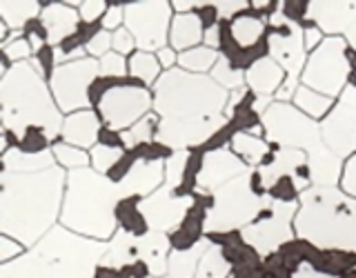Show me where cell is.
<instances>
[{
  "mask_svg": "<svg viewBox=\"0 0 356 278\" xmlns=\"http://www.w3.org/2000/svg\"><path fill=\"white\" fill-rule=\"evenodd\" d=\"M345 47L348 42L341 36H330L323 40L307 58L305 70L300 74V85L330 98L343 94L350 78V60Z\"/></svg>",
  "mask_w": 356,
  "mask_h": 278,
  "instance_id": "9",
  "label": "cell"
},
{
  "mask_svg": "<svg viewBox=\"0 0 356 278\" xmlns=\"http://www.w3.org/2000/svg\"><path fill=\"white\" fill-rule=\"evenodd\" d=\"M270 194H256L252 189V172L234 178L214 192V203L203 220L205 234H225L254 225L265 209H272Z\"/></svg>",
  "mask_w": 356,
  "mask_h": 278,
  "instance_id": "8",
  "label": "cell"
},
{
  "mask_svg": "<svg viewBox=\"0 0 356 278\" xmlns=\"http://www.w3.org/2000/svg\"><path fill=\"white\" fill-rule=\"evenodd\" d=\"M54 156H56V161H58L63 167H67L70 172L85 170V167L89 165L87 152L72 147V145H67V142H56L54 145Z\"/></svg>",
  "mask_w": 356,
  "mask_h": 278,
  "instance_id": "36",
  "label": "cell"
},
{
  "mask_svg": "<svg viewBox=\"0 0 356 278\" xmlns=\"http://www.w3.org/2000/svg\"><path fill=\"white\" fill-rule=\"evenodd\" d=\"M341 103L356 109V83H354V85H348V87L343 89V94H341Z\"/></svg>",
  "mask_w": 356,
  "mask_h": 278,
  "instance_id": "53",
  "label": "cell"
},
{
  "mask_svg": "<svg viewBox=\"0 0 356 278\" xmlns=\"http://www.w3.org/2000/svg\"><path fill=\"white\" fill-rule=\"evenodd\" d=\"M283 78H285L283 67L272 58L254 60L250 70L245 72V83L259 96H272L276 89H281Z\"/></svg>",
  "mask_w": 356,
  "mask_h": 278,
  "instance_id": "23",
  "label": "cell"
},
{
  "mask_svg": "<svg viewBox=\"0 0 356 278\" xmlns=\"http://www.w3.org/2000/svg\"><path fill=\"white\" fill-rule=\"evenodd\" d=\"M227 89L205 74H189L181 67L161 74L154 85V109L159 114L156 142L174 152L203 145L225 127Z\"/></svg>",
  "mask_w": 356,
  "mask_h": 278,
  "instance_id": "1",
  "label": "cell"
},
{
  "mask_svg": "<svg viewBox=\"0 0 356 278\" xmlns=\"http://www.w3.org/2000/svg\"><path fill=\"white\" fill-rule=\"evenodd\" d=\"M245 96V89H238V92H234V96H229V103H227V111H232L234 107H236L241 100Z\"/></svg>",
  "mask_w": 356,
  "mask_h": 278,
  "instance_id": "56",
  "label": "cell"
},
{
  "mask_svg": "<svg viewBox=\"0 0 356 278\" xmlns=\"http://www.w3.org/2000/svg\"><path fill=\"white\" fill-rule=\"evenodd\" d=\"M229 270H232V265L227 263L225 254H222V247L211 243L207 252L203 254V259H200L196 278H227Z\"/></svg>",
  "mask_w": 356,
  "mask_h": 278,
  "instance_id": "31",
  "label": "cell"
},
{
  "mask_svg": "<svg viewBox=\"0 0 356 278\" xmlns=\"http://www.w3.org/2000/svg\"><path fill=\"white\" fill-rule=\"evenodd\" d=\"M285 33H272L267 38L270 44V58L276 60L283 67V72H287V81L298 83L300 74H303V65H307V56H305V31L298 25L296 20L287 18L285 20Z\"/></svg>",
  "mask_w": 356,
  "mask_h": 278,
  "instance_id": "15",
  "label": "cell"
},
{
  "mask_svg": "<svg viewBox=\"0 0 356 278\" xmlns=\"http://www.w3.org/2000/svg\"><path fill=\"white\" fill-rule=\"evenodd\" d=\"M261 125L267 142L287 149H298L307 156L309 183L316 187H337L341 176V158L323 140L321 125L289 103H272L261 114Z\"/></svg>",
  "mask_w": 356,
  "mask_h": 278,
  "instance_id": "7",
  "label": "cell"
},
{
  "mask_svg": "<svg viewBox=\"0 0 356 278\" xmlns=\"http://www.w3.org/2000/svg\"><path fill=\"white\" fill-rule=\"evenodd\" d=\"M189 161V154L187 152H174L170 158L165 161V183L167 187L176 189L178 185L183 183V176H185V167Z\"/></svg>",
  "mask_w": 356,
  "mask_h": 278,
  "instance_id": "38",
  "label": "cell"
},
{
  "mask_svg": "<svg viewBox=\"0 0 356 278\" xmlns=\"http://www.w3.org/2000/svg\"><path fill=\"white\" fill-rule=\"evenodd\" d=\"M136 234L127 231L125 227H118V231L111 236L107 243V252L103 256V267L109 270H120V267L131 265L138 261V245H136Z\"/></svg>",
  "mask_w": 356,
  "mask_h": 278,
  "instance_id": "24",
  "label": "cell"
},
{
  "mask_svg": "<svg viewBox=\"0 0 356 278\" xmlns=\"http://www.w3.org/2000/svg\"><path fill=\"white\" fill-rule=\"evenodd\" d=\"M211 5L216 7V11H218V16H220V18H232L234 14H238V11H243L250 3H248V0H218V3H211Z\"/></svg>",
  "mask_w": 356,
  "mask_h": 278,
  "instance_id": "48",
  "label": "cell"
},
{
  "mask_svg": "<svg viewBox=\"0 0 356 278\" xmlns=\"http://www.w3.org/2000/svg\"><path fill=\"white\" fill-rule=\"evenodd\" d=\"M25 252H22V245L16 243V240H11L9 236H3L0 238V261L3 263H11V261H16L18 256H22Z\"/></svg>",
  "mask_w": 356,
  "mask_h": 278,
  "instance_id": "45",
  "label": "cell"
},
{
  "mask_svg": "<svg viewBox=\"0 0 356 278\" xmlns=\"http://www.w3.org/2000/svg\"><path fill=\"white\" fill-rule=\"evenodd\" d=\"M220 54L216 49L209 47H194L189 51L178 54V67L189 74H205L209 70H214V65L218 63Z\"/></svg>",
  "mask_w": 356,
  "mask_h": 278,
  "instance_id": "30",
  "label": "cell"
},
{
  "mask_svg": "<svg viewBox=\"0 0 356 278\" xmlns=\"http://www.w3.org/2000/svg\"><path fill=\"white\" fill-rule=\"evenodd\" d=\"M232 149L234 154L243 156V161L252 167V165H261V161L267 156V152H270V145H267V140L254 136V133L238 131V133H234V138H232Z\"/></svg>",
  "mask_w": 356,
  "mask_h": 278,
  "instance_id": "29",
  "label": "cell"
},
{
  "mask_svg": "<svg viewBox=\"0 0 356 278\" xmlns=\"http://www.w3.org/2000/svg\"><path fill=\"white\" fill-rule=\"evenodd\" d=\"M100 63V76H111V78H120L127 74V63L120 54L109 51L107 56L98 60Z\"/></svg>",
  "mask_w": 356,
  "mask_h": 278,
  "instance_id": "40",
  "label": "cell"
},
{
  "mask_svg": "<svg viewBox=\"0 0 356 278\" xmlns=\"http://www.w3.org/2000/svg\"><path fill=\"white\" fill-rule=\"evenodd\" d=\"M307 18L316 22L321 31L330 36H345V31L356 18V3H332V0H312L307 3Z\"/></svg>",
  "mask_w": 356,
  "mask_h": 278,
  "instance_id": "18",
  "label": "cell"
},
{
  "mask_svg": "<svg viewBox=\"0 0 356 278\" xmlns=\"http://www.w3.org/2000/svg\"><path fill=\"white\" fill-rule=\"evenodd\" d=\"M111 47H114L116 54L125 56V54H129L134 47H136V40H134V36H131V33L125 27H120V29L114 31V40H111Z\"/></svg>",
  "mask_w": 356,
  "mask_h": 278,
  "instance_id": "43",
  "label": "cell"
},
{
  "mask_svg": "<svg viewBox=\"0 0 356 278\" xmlns=\"http://www.w3.org/2000/svg\"><path fill=\"white\" fill-rule=\"evenodd\" d=\"M98 131H100V120L92 109H83L70 114L63 122V138L67 145L78 149H89L96 147L98 140Z\"/></svg>",
  "mask_w": 356,
  "mask_h": 278,
  "instance_id": "22",
  "label": "cell"
},
{
  "mask_svg": "<svg viewBox=\"0 0 356 278\" xmlns=\"http://www.w3.org/2000/svg\"><path fill=\"white\" fill-rule=\"evenodd\" d=\"M294 229L318 250L356 252V198L339 187H307L298 198Z\"/></svg>",
  "mask_w": 356,
  "mask_h": 278,
  "instance_id": "6",
  "label": "cell"
},
{
  "mask_svg": "<svg viewBox=\"0 0 356 278\" xmlns=\"http://www.w3.org/2000/svg\"><path fill=\"white\" fill-rule=\"evenodd\" d=\"M298 214L296 200H281L274 198L270 218L254 222V225L245 227L241 231L243 240L259 256H270L278 252L285 243L294 238V218Z\"/></svg>",
  "mask_w": 356,
  "mask_h": 278,
  "instance_id": "12",
  "label": "cell"
},
{
  "mask_svg": "<svg viewBox=\"0 0 356 278\" xmlns=\"http://www.w3.org/2000/svg\"><path fill=\"white\" fill-rule=\"evenodd\" d=\"M129 74L134 78H138L145 85H156L159 83L161 74V63L154 54L147 51H136L129 60Z\"/></svg>",
  "mask_w": 356,
  "mask_h": 278,
  "instance_id": "33",
  "label": "cell"
},
{
  "mask_svg": "<svg viewBox=\"0 0 356 278\" xmlns=\"http://www.w3.org/2000/svg\"><path fill=\"white\" fill-rule=\"evenodd\" d=\"M292 278H339V276H332V274H323V272H316L314 267L303 263V265H298V270L294 272Z\"/></svg>",
  "mask_w": 356,
  "mask_h": 278,
  "instance_id": "49",
  "label": "cell"
},
{
  "mask_svg": "<svg viewBox=\"0 0 356 278\" xmlns=\"http://www.w3.org/2000/svg\"><path fill=\"white\" fill-rule=\"evenodd\" d=\"M100 76V63L94 58L74 60L60 67H54L51 72V94L58 103L60 111H76L92 109L89 105V87Z\"/></svg>",
  "mask_w": 356,
  "mask_h": 278,
  "instance_id": "11",
  "label": "cell"
},
{
  "mask_svg": "<svg viewBox=\"0 0 356 278\" xmlns=\"http://www.w3.org/2000/svg\"><path fill=\"white\" fill-rule=\"evenodd\" d=\"M152 114H147L143 120H138L136 125L134 127H129V129H125V131H120V140H122V145H125L127 149H131V147H136V145H140V142H149L156 133H152V129H154V125H152Z\"/></svg>",
  "mask_w": 356,
  "mask_h": 278,
  "instance_id": "37",
  "label": "cell"
},
{
  "mask_svg": "<svg viewBox=\"0 0 356 278\" xmlns=\"http://www.w3.org/2000/svg\"><path fill=\"white\" fill-rule=\"evenodd\" d=\"M209 240L203 238L194 243L192 247L178 250L170 254V265H167V278H196V270L200 265V259L209 247Z\"/></svg>",
  "mask_w": 356,
  "mask_h": 278,
  "instance_id": "27",
  "label": "cell"
},
{
  "mask_svg": "<svg viewBox=\"0 0 356 278\" xmlns=\"http://www.w3.org/2000/svg\"><path fill=\"white\" fill-rule=\"evenodd\" d=\"M3 51L5 56L11 60V65H16V63H27L31 60L29 56H31V42L29 38H18V40H11L7 44H3Z\"/></svg>",
  "mask_w": 356,
  "mask_h": 278,
  "instance_id": "41",
  "label": "cell"
},
{
  "mask_svg": "<svg viewBox=\"0 0 356 278\" xmlns=\"http://www.w3.org/2000/svg\"><path fill=\"white\" fill-rule=\"evenodd\" d=\"M138 245V261L145 263L147 272L154 278L167 276V265H170V238L163 231H145L136 238Z\"/></svg>",
  "mask_w": 356,
  "mask_h": 278,
  "instance_id": "21",
  "label": "cell"
},
{
  "mask_svg": "<svg viewBox=\"0 0 356 278\" xmlns=\"http://www.w3.org/2000/svg\"><path fill=\"white\" fill-rule=\"evenodd\" d=\"M192 196H176L172 187L161 185L154 194L145 196L138 203L140 216L152 231H174L185 220L187 211L192 209Z\"/></svg>",
  "mask_w": 356,
  "mask_h": 278,
  "instance_id": "14",
  "label": "cell"
},
{
  "mask_svg": "<svg viewBox=\"0 0 356 278\" xmlns=\"http://www.w3.org/2000/svg\"><path fill=\"white\" fill-rule=\"evenodd\" d=\"M120 22H125V7L122 5H111L107 9V14L103 16V29L111 31V29H120Z\"/></svg>",
  "mask_w": 356,
  "mask_h": 278,
  "instance_id": "47",
  "label": "cell"
},
{
  "mask_svg": "<svg viewBox=\"0 0 356 278\" xmlns=\"http://www.w3.org/2000/svg\"><path fill=\"white\" fill-rule=\"evenodd\" d=\"M111 40H114V33H109V31H98L92 36V40L87 42V54H92V56H107L109 54V47H111Z\"/></svg>",
  "mask_w": 356,
  "mask_h": 278,
  "instance_id": "42",
  "label": "cell"
},
{
  "mask_svg": "<svg viewBox=\"0 0 356 278\" xmlns=\"http://www.w3.org/2000/svg\"><path fill=\"white\" fill-rule=\"evenodd\" d=\"M122 158L120 147H111V145H96L92 149V167L98 174H107L118 161Z\"/></svg>",
  "mask_w": 356,
  "mask_h": 278,
  "instance_id": "39",
  "label": "cell"
},
{
  "mask_svg": "<svg viewBox=\"0 0 356 278\" xmlns=\"http://www.w3.org/2000/svg\"><path fill=\"white\" fill-rule=\"evenodd\" d=\"M172 3L165 0H145V3H129L125 7V29L136 40L140 51L165 49L167 36L172 31Z\"/></svg>",
  "mask_w": 356,
  "mask_h": 278,
  "instance_id": "10",
  "label": "cell"
},
{
  "mask_svg": "<svg viewBox=\"0 0 356 278\" xmlns=\"http://www.w3.org/2000/svg\"><path fill=\"white\" fill-rule=\"evenodd\" d=\"M107 9L109 7H107V3H103V0H89V3L81 5V18L87 22H94L96 18L105 16Z\"/></svg>",
  "mask_w": 356,
  "mask_h": 278,
  "instance_id": "46",
  "label": "cell"
},
{
  "mask_svg": "<svg viewBox=\"0 0 356 278\" xmlns=\"http://www.w3.org/2000/svg\"><path fill=\"white\" fill-rule=\"evenodd\" d=\"M67 174L60 165L33 174H0V231L22 247H33L63 214Z\"/></svg>",
  "mask_w": 356,
  "mask_h": 278,
  "instance_id": "3",
  "label": "cell"
},
{
  "mask_svg": "<svg viewBox=\"0 0 356 278\" xmlns=\"http://www.w3.org/2000/svg\"><path fill=\"white\" fill-rule=\"evenodd\" d=\"M54 167V152L51 149H42L36 154H27L20 149H7L3 154V172L11 174H33V172H42Z\"/></svg>",
  "mask_w": 356,
  "mask_h": 278,
  "instance_id": "25",
  "label": "cell"
},
{
  "mask_svg": "<svg viewBox=\"0 0 356 278\" xmlns=\"http://www.w3.org/2000/svg\"><path fill=\"white\" fill-rule=\"evenodd\" d=\"M205 44L209 49H218V44H220V27L218 25H211L207 31H205Z\"/></svg>",
  "mask_w": 356,
  "mask_h": 278,
  "instance_id": "51",
  "label": "cell"
},
{
  "mask_svg": "<svg viewBox=\"0 0 356 278\" xmlns=\"http://www.w3.org/2000/svg\"><path fill=\"white\" fill-rule=\"evenodd\" d=\"M40 11V3H33V0H3L0 3V16L3 22L14 31H20L27 25L31 18H36Z\"/></svg>",
  "mask_w": 356,
  "mask_h": 278,
  "instance_id": "28",
  "label": "cell"
},
{
  "mask_svg": "<svg viewBox=\"0 0 356 278\" xmlns=\"http://www.w3.org/2000/svg\"><path fill=\"white\" fill-rule=\"evenodd\" d=\"M294 100H296V107L303 109V114H307L309 118H321V116L330 114V109H332L330 96H323V94L314 92V89L303 87V85L298 87Z\"/></svg>",
  "mask_w": 356,
  "mask_h": 278,
  "instance_id": "32",
  "label": "cell"
},
{
  "mask_svg": "<svg viewBox=\"0 0 356 278\" xmlns=\"http://www.w3.org/2000/svg\"><path fill=\"white\" fill-rule=\"evenodd\" d=\"M149 278H154V276H149ZM165 278H167V276H165Z\"/></svg>",
  "mask_w": 356,
  "mask_h": 278,
  "instance_id": "58",
  "label": "cell"
},
{
  "mask_svg": "<svg viewBox=\"0 0 356 278\" xmlns=\"http://www.w3.org/2000/svg\"><path fill=\"white\" fill-rule=\"evenodd\" d=\"M341 185H343L345 194H350L352 198H356V156H352V158L348 161V165H345Z\"/></svg>",
  "mask_w": 356,
  "mask_h": 278,
  "instance_id": "44",
  "label": "cell"
},
{
  "mask_svg": "<svg viewBox=\"0 0 356 278\" xmlns=\"http://www.w3.org/2000/svg\"><path fill=\"white\" fill-rule=\"evenodd\" d=\"M321 133L325 145L341 161L348 158L356 149V109L339 103L321 122Z\"/></svg>",
  "mask_w": 356,
  "mask_h": 278,
  "instance_id": "17",
  "label": "cell"
},
{
  "mask_svg": "<svg viewBox=\"0 0 356 278\" xmlns=\"http://www.w3.org/2000/svg\"><path fill=\"white\" fill-rule=\"evenodd\" d=\"M321 33H323V31H321L318 27L307 29V31H305V47H314V49H316L318 44H321L323 40H325V38L321 36Z\"/></svg>",
  "mask_w": 356,
  "mask_h": 278,
  "instance_id": "52",
  "label": "cell"
},
{
  "mask_svg": "<svg viewBox=\"0 0 356 278\" xmlns=\"http://www.w3.org/2000/svg\"><path fill=\"white\" fill-rule=\"evenodd\" d=\"M263 29H265L263 20L254 16H243L232 22V36L241 47H252V44L259 42Z\"/></svg>",
  "mask_w": 356,
  "mask_h": 278,
  "instance_id": "34",
  "label": "cell"
},
{
  "mask_svg": "<svg viewBox=\"0 0 356 278\" xmlns=\"http://www.w3.org/2000/svg\"><path fill=\"white\" fill-rule=\"evenodd\" d=\"M107 243L56 225L16 261L0 265V278H96Z\"/></svg>",
  "mask_w": 356,
  "mask_h": 278,
  "instance_id": "4",
  "label": "cell"
},
{
  "mask_svg": "<svg viewBox=\"0 0 356 278\" xmlns=\"http://www.w3.org/2000/svg\"><path fill=\"white\" fill-rule=\"evenodd\" d=\"M78 18L81 14L70 7V3H51L42 9L40 22L47 31V42L51 47H58L67 36H72L78 27Z\"/></svg>",
  "mask_w": 356,
  "mask_h": 278,
  "instance_id": "20",
  "label": "cell"
},
{
  "mask_svg": "<svg viewBox=\"0 0 356 278\" xmlns=\"http://www.w3.org/2000/svg\"><path fill=\"white\" fill-rule=\"evenodd\" d=\"M0 118L18 140L25 138L27 127H40L42 136L54 140L63 133V111L51 89L31 63H16L3 67L0 81Z\"/></svg>",
  "mask_w": 356,
  "mask_h": 278,
  "instance_id": "5",
  "label": "cell"
},
{
  "mask_svg": "<svg viewBox=\"0 0 356 278\" xmlns=\"http://www.w3.org/2000/svg\"><path fill=\"white\" fill-rule=\"evenodd\" d=\"M205 38L203 31V20L196 14H178L172 20V31H170V40L172 47L178 51H189L196 47V42Z\"/></svg>",
  "mask_w": 356,
  "mask_h": 278,
  "instance_id": "26",
  "label": "cell"
},
{
  "mask_svg": "<svg viewBox=\"0 0 356 278\" xmlns=\"http://www.w3.org/2000/svg\"><path fill=\"white\" fill-rule=\"evenodd\" d=\"M209 76L214 78V83H218L222 89H227V92H229V89L238 92V89H243V85H245V72L243 70H232L227 56H220Z\"/></svg>",
  "mask_w": 356,
  "mask_h": 278,
  "instance_id": "35",
  "label": "cell"
},
{
  "mask_svg": "<svg viewBox=\"0 0 356 278\" xmlns=\"http://www.w3.org/2000/svg\"><path fill=\"white\" fill-rule=\"evenodd\" d=\"M272 105V96H259L254 100V111H259V114H265L267 109Z\"/></svg>",
  "mask_w": 356,
  "mask_h": 278,
  "instance_id": "54",
  "label": "cell"
},
{
  "mask_svg": "<svg viewBox=\"0 0 356 278\" xmlns=\"http://www.w3.org/2000/svg\"><path fill=\"white\" fill-rule=\"evenodd\" d=\"M345 42H348L350 44V47L356 51V18H354V22H352V25H350V29L348 31H345Z\"/></svg>",
  "mask_w": 356,
  "mask_h": 278,
  "instance_id": "55",
  "label": "cell"
},
{
  "mask_svg": "<svg viewBox=\"0 0 356 278\" xmlns=\"http://www.w3.org/2000/svg\"><path fill=\"white\" fill-rule=\"evenodd\" d=\"M29 42H31V49H33V51H38V49L42 47V38L38 36L36 31H33V33H29Z\"/></svg>",
  "mask_w": 356,
  "mask_h": 278,
  "instance_id": "57",
  "label": "cell"
},
{
  "mask_svg": "<svg viewBox=\"0 0 356 278\" xmlns=\"http://www.w3.org/2000/svg\"><path fill=\"white\" fill-rule=\"evenodd\" d=\"M248 172H252V167L245 161H241L232 149L227 147L211 149L203 156V165H200V172L196 176V185L203 192L214 194L216 189H220L222 185H227L234 178Z\"/></svg>",
  "mask_w": 356,
  "mask_h": 278,
  "instance_id": "16",
  "label": "cell"
},
{
  "mask_svg": "<svg viewBox=\"0 0 356 278\" xmlns=\"http://www.w3.org/2000/svg\"><path fill=\"white\" fill-rule=\"evenodd\" d=\"M152 105H154V100L145 87L118 85V87L105 89L103 96L98 100V111H100V116H103V120L107 122V127L125 131L147 116Z\"/></svg>",
  "mask_w": 356,
  "mask_h": 278,
  "instance_id": "13",
  "label": "cell"
},
{
  "mask_svg": "<svg viewBox=\"0 0 356 278\" xmlns=\"http://www.w3.org/2000/svg\"><path fill=\"white\" fill-rule=\"evenodd\" d=\"M165 183V161H134L120 181L98 174L92 167L67 174V192L60 225L94 240H111L118 231L116 207L131 196H149Z\"/></svg>",
  "mask_w": 356,
  "mask_h": 278,
  "instance_id": "2",
  "label": "cell"
},
{
  "mask_svg": "<svg viewBox=\"0 0 356 278\" xmlns=\"http://www.w3.org/2000/svg\"><path fill=\"white\" fill-rule=\"evenodd\" d=\"M307 165V158L303 152L298 149H287V147H281L276 152L274 161L270 165H263L259 167V176H261V185L265 189H272L278 181H281L283 176L292 178L294 181V187L298 189L300 194L307 189V181L305 178H300V167Z\"/></svg>",
  "mask_w": 356,
  "mask_h": 278,
  "instance_id": "19",
  "label": "cell"
},
{
  "mask_svg": "<svg viewBox=\"0 0 356 278\" xmlns=\"http://www.w3.org/2000/svg\"><path fill=\"white\" fill-rule=\"evenodd\" d=\"M156 58H159V63H161L163 67H167V70H174V63H178V56H176L174 49H170V47L161 49L159 54H156Z\"/></svg>",
  "mask_w": 356,
  "mask_h": 278,
  "instance_id": "50",
  "label": "cell"
}]
</instances>
